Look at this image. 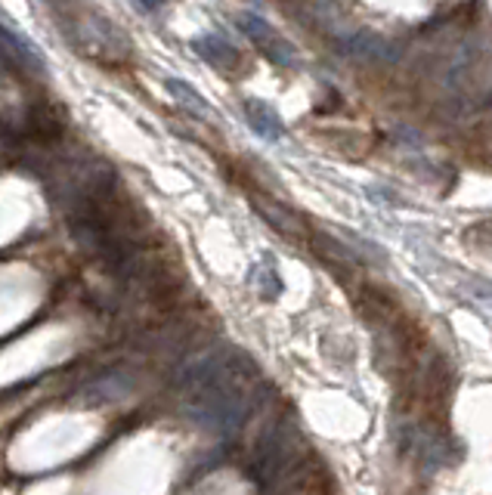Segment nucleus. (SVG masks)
I'll list each match as a JSON object with an SVG mask.
<instances>
[{
    "label": "nucleus",
    "instance_id": "f03ea898",
    "mask_svg": "<svg viewBox=\"0 0 492 495\" xmlns=\"http://www.w3.org/2000/svg\"><path fill=\"white\" fill-rule=\"evenodd\" d=\"M245 118H248V127L254 130L261 140L267 142H279L285 136V127L279 121V115L273 112V109L267 106V102L261 100H248L245 102Z\"/></svg>",
    "mask_w": 492,
    "mask_h": 495
},
{
    "label": "nucleus",
    "instance_id": "20e7f679",
    "mask_svg": "<svg viewBox=\"0 0 492 495\" xmlns=\"http://www.w3.org/2000/svg\"><path fill=\"white\" fill-rule=\"evenodd\" d=\"M192 50L202 56L205 62H211L214 69H236L238 65V53L232 44H226L223 37H214V35H198L192 41Z\"/></svg>",
    "mask_w": 492,
    "mask_h": 495
},
{
    "label": "nucleus",
    "instance_id": "f257e3e1",
    "mask_svg": "<svg viewBox=\"0 0 492 495\" xmlns=\"http://www.w3.org/2000/svg\"><path fill=\"white\" fill-rule=\"evenodd\" d=\"M238 28H242L276 65H294V50H291V44L285 41L267 19L254 16V12H242V16H238Z\"/></svg>",
    "mask_w": 492,
    "mask_h": 495
},
{
    "label": "nucleus",
    "instance_id": "7ed1b4c3",
    "mask_svg": "<svg viewBox=\"0 0 492 495\" xmlns=\"http://www.w3.org/2000/svg\"><path fill=\"white\" fill-rule=\"evenodd\" d=\"M165 90H167V93H171L173 100H177L183 109H190L192 115H198V118H205V121H214V118H217V109H214L211 102L205 100V96L198 93L196 87H192V84L180 81V77H165Z\"/></svg>",
    "mask_w": 492,
    "mask_h": 495
},
{
    "label": "nucleus",
    "instance_id": "39448f33",
    "mask_svg": "<svg viewBox=\"0 0 492 495\" xmlns=\"http://www.w3.org/2000/svg\"><path fill=\"white\" fill-rule=\"evenodd\" d=\"M344 50L353 56H362V60H378V62H387V60H397L399 50H393L391 41H384V37H375V35H353L344 41Z\"/></svg>",
    "mask_w": 492,
    "mask_h": 495
},
{
    "label": "nucleus",
    "instance_id": "423d86ee",
    "mask_svg": "<svg viewBox=\"0 0 492 495\" xmlns=\"http://www.w3.org/2000/svg\"><path fill=\"white\" fill-rule=\"evenodd\" d=\"M0 41H4V47L10 50L19 62L31 65V69H44V65H47L44 62V56H41V50H37L35 44L22 35V31H12L10 25H4V22H0Z\"/></svg>",
    "mask_w": 492,
    "mask_h": 495
},
{
    "label": "nucleus",
    "instance_id": "0eeeda50",
    "mask_svg": "<svg viewBox=\"0 0 492 495\" xmlns=\"http://www.w3.org/2000/svg\"><path fill=\"white\" fill-rule=\"evenodd\" d=\"M137 4L142 6V10H158V6L165 4V0H137Z\"/></svg>",
    "mask_w": 492,
    "mask_h": 495
}]
</instances>
